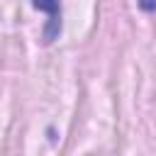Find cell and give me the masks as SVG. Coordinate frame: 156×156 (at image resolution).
Returning a JSON list of instances; mask_svg holds the SVG:
<instances>
[{
    "mask_svg": "<svg viewBox=\"0 0 156 156\" xmlns=\"http://www.w3.org/2000/svg\"><path fill=\"white\" fill-rule=\"evenodd\" d=\"M34 7L49 15V27H46V41H51L58 29H61V20H58V0H34Z\"/></svg>",
    "mask_w": 156,
    "mask_h": 156,
    "instance_id": "6da1fadb",
    "label": "cell"
},
{
    "mask_svg": "<svg viewBox=\"0 0 156 156\" xmlns=\"http://www.w3.org/2000/svg\"><path fill=\"white\" fill-rule=\"evenodd\" d=\"M139 5H141L144 10H154V7H156V0H139Z\"/></svg>",
    "mask_w": 156,
    "mask_h": 156,
    "instance_id": "7a4b0ae2",
    "label": "cell"
}]
</instances>
